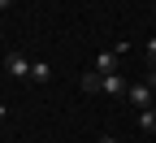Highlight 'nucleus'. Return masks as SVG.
Returning <instances> with one entry per match:
<instances>
[{
  "label": "nucleus",
  "mask_w": 156,
  "mask_h": 143,
  "mask_svg": "<svg viewBox=\"0 0 156 143\" xmlns=\"http://www.w3.org/2000/svg\"><path fill=\"white\" fill-rule=\"evenodd\" d=\"M83 91H100V74H95V70L83 74Z\"/></svg>",
  "instance_id": "7"
},
{
  "label": "nucleus",
  "mask_w": 156,
  "mask_h": 143,
  "mask_svg": "<svg viewBox=\"0 0 156 143\" xmlns=\"http://www.w3.org/2000/svg\"><path fill=\"white\" fill-rule=\"evenodd\" d=\"M126 100H130L134 109H152V104H156V95H152V83H130V87H126Z\"/></svg>",
  "instance_id": "1"
},
{
  "label": "nucleus",
  "mask_w": 156,
  "mask_h": 143,
  "mask_svg": "<svg viewBox=\"0 0 156 143\" xmlns=\"http://www.w3.org/2000/svg\"><path fill=\"white\" fill-rule=\"evenodd\" d=\"M30 65L35 61H26L22 52H5V74L9 78H30Z\"/></svg>",
  "instance_id": "2"
},
{
  "label": "nucleus",
  "mask_w": 156,
  "mask_h": 143,
  "mask_svg": "<svg viewBox=\"0 0 156 143\" xmlns=\"http://www.w3.org/2000/svg\"><path fill=\"white\" fill-rule=\"evenodd\" d=\"M126 87H130V83H126L122 74H100V91H104V95H126Z\"/></svg>",
  "instance_id": "4"
},
{
  "label": "nucleus",
  "mask_w": 156,
  "mask_h": 143,
  "mask_svg": "<svg viewBox=\"0 0 156 143\" xmlns=\"http://www.w3.org/2000/svg\"><path fill=\"white\" fill-rule=\"evenodd\" d=\"M152 109H156V104H152Z\"/></svg>",
  "instance_id": "14"
},
{
  "label": "nucleus",
  "mask_w": 156,
  "mask_h": 143,
  "mask_svg": "<svg viewBox=\"0 0 156 143\" xmlns=\"http://www.w3.org/2000/svg\"><path fill=\"white\" fill-rule=\"evenodd\" d=\"M9 5H13V0H0V9H9Z\"/></svg>",
  "instance_id": "11"
},
{
  "label": "nucleus",
  "mask_w": 156,
  "mask_h": 143,
  "mask_svg": "<svg viewBox=\"0 0 156 143\" xmlns=\"http://www.w3.org/2000/svg\"><path fill=\"white\" fill-rule=\"evenodd\" d=\"M130 44H117V48H108V52H100L95 56V74H117V56H122Z\"/></svg>",
  "instance_id": "3"
},
{
  "label": "nucleus",
  "mask_w": 156,
  "mask_h": 143,
  "mask_svg": "<svg viewBox=\"0 0 156 143\" xmlns=\"http://www.w3.org/2000/svg\"><path fill=\"white\" fill-rule=\"evenodd\" d=\"M152 9H156V5H152Z\"/></svg>",
  "instance_id": "15"
},
{
  "label": "nucleus",
  "mask_w": 156,
  "mask_h": 143,
  "mask_svg": "<svg viewBox=\"0 0 156 143\" xmlns=\"http://www.w3.org/2000/svg\"><path fill=\"white\" fill-rule=\"evenodd\" d=\"M152 5H156V0H152Z\"/></svg>",
  "instance_id": "13"
},
{
  "label": "nucleus",
  "mask_w": 156,
  "mask_h": 143,
  "mask_svg": "<svg viewBox=\"0 0 156 143\" xmlns=\"http://www.w3.org/2000/svg\"><path fill=\"white\" fill-rule=\"evenodd\" d=\"M147 61H156V39H147Z\"/></svg>",
  "instance_id": "8"
},
{
  "label": "nucleus",
  "mask_w": 156,
  "mask_h": 143,
  "mask_svg": "<svg viewBox=\"0 0 156 143\" xmlns=\"http://www.w3.org/2000/svg\"><path fill=\"white\" fill-rule=\"evenodd\" d=\"M100 143H117V139H113V134H104V139H100Z\"/></svg>",
  "instance_id": "10"
},
{
  "label": "nucleus",
  "mask_w": 156,
  "mask_h": 143,
  "mask_svg": "<svg viewBox=\"0 0 156 143\" xmlns=\"http://www.w3.org/2000/svg\"><path fill=\"white\" fill-rule=\"evenodd\" d=\"M147 83H152V87H156V61H152V74H147Z\"/></svg>",
  "instance_id": "9"
},
{
  "label": "nucleus",
  "mask_w": 156,
  "mask_h": 143,
  "mask_svg": "<svg viewBox=\"0 0 156 143\" xmlns=\"http://www.w3.org/2000/svg\"><path fill=\"white\" fill-rule=\"evenodd\" d=\"M5 113H9V109H5V104H0V117H5Z\"/></svg>",
  "instance_id": "12"
},
{
  "label": "nucleus",
  "mask_w": 156,
  "mask_h": 143,
  "mask_svg": "<svg viewBox=\"0 0 156 143\" xmlns=\"http://www.w3.org/2000/svg\"><path fill=\"white\" fill-rule=\"evenodd\" d=\"M48 78H52V65L48 61H35L30 65V83H48Z\"/></svg>",
  "instance_id": "5"
},
{
  "label": "nucleus",
  "mask_w": 156,
  "mask_h": 143,
  "mask_svg": "<svg viewBox=\"0 0 156 143\" xmlns=\"http://www.w3.org/2000/svg\"><path fill=\"white\" fill-rule=\"evenodd\" d=\"M139 126H143V130H147V134H152V130H156V109H143V113H139Z\"/></svg>",
  "instance_id": "6"
}]
</instances>
